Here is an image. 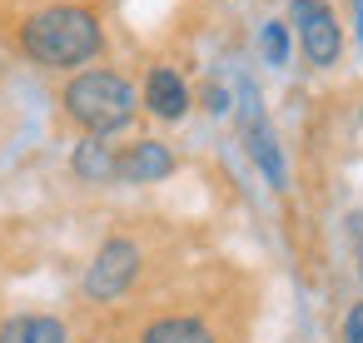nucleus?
I'll list each match as a JSON object with an SVG mask.
<instances>
[{"mask_svg": "<svg viewBox=\"0 0 363 343\" xmlns=\"http://www.w3.org/2000/svg\"><path fill=\"white\" fill-rule=\"evenodd\" d=\"M21 45H26V55L35 65L75 70V65H85V60L100 55L105 35H100V21L85 6H50V11H40V16L26 21Z\"/></svg>", "mask_w": 363, "mask_h": 343, "instance_id": "1", "label": "nucleus"}, {"mask_svg": "<svg viewBox=\"0 0 363 343\" xmlns=\"http://www.w3.org/2000/svg\"><path fill=\"white\" fill-rule=\"evenodd\" d=\"M65 110L85 135L105 140L135 120V90H130V80H120L110 70H85L65 85Z\"/></svg>", "mask_w": 363, "mask_h": 343, "instance_id": "2", "label": "nucleus"}, {"mask_svg": "<svg viewBox=\"0 0 363 343\" xmlns=\"http://www.w3.org/2000/svg\"><path fill=\"white\" fill-rule=\"evenodd\" d=\"M135 274H140V244L110 239V244H100L95 264L85 269V293L100 298V303H110V298H120L135 283Z\"/></svg>", "mask_w": 363, "mask_h": 343, "instance_id": "3", "label": "nucleus"}, {"mask_svg": "<svg viewBox=\"0 0 363 343\" xmlns=\"http://www.w3.org/2000/svg\"><path fill=\"white\" fill-rule=\"evenodd\" d=\"M289 21H294L298 45H303V55H308L313 65H333V60H338L343 35H338V21H333V11L323 6V0H294V6H289Z\"/></svg>", "mask_w": 363, "mask_h": 343, "instance_id": "4", "label": "nucleus"}, {"mask_svg": "<svg viewBox=\"0 0 363 343\" xmlns=\"http://www.w3.org/2000/svg\"><path fill=\"white\" fill-rule=\"evenodd\" d=\"M244 140H249V154H254V164L264 169V179L274 184V189H284L289 184V169H284V154H279V140H274V130L264 125V115L254 110L259 100H254V90H244Z\"/></svg>", "mask_w": 363, "mask_h": 343, "instance_id": "5", "label": "nucleus"}, {"mask_svg": "<svg viewBox=\"0 0 363 343\" xmlns=\"http://www.w3.org/2000/svg\"><path fill=\"white\" fill-rule=\"evenodd\" d=\"M169 169H174V154H169L160 140H140V145H130V150L120 154V164H115V174L130 179V184H155V179H164Z\"/></svg>", "mask_w": 363, "mask_h": 343, "instance_id": "6", "label": "nucleus"}, {"mask_svg": "<svg viewBox=\"0 0 363 343\" xmlns=\"http://www.w3.org/2000/svg\"><path fill=\"white\" fill-rule=\"evenodd\" d=\"M145 105L160 115V120H179L184 110H189V90H184V80L174 75V70H150V80H145Z\"/></svg>", "mask_w": 363, "mask_h": 343, "instance_id": "7", "label": "nucleus"}, {"mask_svg": "<svg viewBox=\"0 0 363 343\" xmlns=\"http://www.w3.org/2000/svg\"><path fill=\"white\" fill-rule=\"evenodd\" d=\"M140 343H214V333L199 318H160V323L145 328Z\"/></svg>", "mask_w": 363, "mask_h": 343, "instance_id": "8", "label": "nucleus"}, {"mask_svg": "<svg viewBox=\"0 0 363 343\" xmlns=\"http://www.w3.org/2000/svg\"><path fill=\"white\" fill-rule=\"evenodd\" d=\"M115 164H120V159H115V154H110V150H105L95 135H90V140L75 150V174H80V179H90V184L115 179Z\"/></svg>", "mask_w": 363, "mask_h": 343, "instance_id": "9", "label": "nucleus"}, {"mask_svg": "<svg viewBox=\"0 0 363 343\" xmlns=\"http://www.w3.org/2000/svg\"><path fill=\"white\" fill-rule=\"evenodd\" d=\"M259 45H264V60L269 65H284L289 60V30H284V21H269L259 30Z\"/></svg>", "mask_w": 363, "mask_h": 343, "instance_id": "10", "label": "nucleus"}, {"mask_svg": "<svg viewBox=\"0 0 363 343\" xmlns=\"http://www.w3.org/2000/svg\"><path fill=\"white\" fill-rule=\"evenodd\" d=\"M21 343H65V323L60 318H26V338Z\"/></svg>", "mask_w": 363, "mask_h": 343, "instance_id": "11", "label": "nucleus"}, {"mask_svg": "<svg viewBox=\"0 0 363 343\" xmlns=\"http://www.w3.org/2000/svg\"><path fill=\"white\" fill-rule=\"evenodd\" d=\"M343 343H363V303L348 313V323H343Z\"/></svg>", "mask_w": 363, "mask_h": 343, "instance_id": "12", "label": "nucleus"}, {"mask_svg": "<svg viewBox=\"0 0 363 343\" xmlns=\"http://www.w3.org/2000/svg\"><path fill=\"white\" fill-rule=\"evenodd\" d=\"M26 338V318H11L6 328H0V343H21Z\"/></svg>", "mask_w": 363, "mask_h": 343, "instance_id": "13", "label": "nucleus"}, {"mask_svg": "<svg viewBox=\"0 0 363 343\" xmlns=\"http://www.w3.org/2000/svg\"><path fill=\"white\" fill-rule=\"evenodd\" d=\"M353 21H358V35H363V0H353Z\"/></svg>", "mask_w": 363, "mask_h": 343, "instance_id": "14", "label": "nucleus"}]
</instances>
